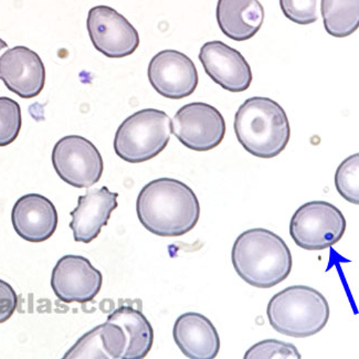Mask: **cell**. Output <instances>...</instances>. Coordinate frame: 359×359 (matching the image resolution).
Here are the masks:
<instances>
[{"mask_svg":"<svg viewBox=\"0 0 359 359\" xmlns=\"http://www.w3.org/2000/svg\"><path fill=\"white\" fill-rule=\"evenodd\" d=\"M284 16L297 25H311L318 19V0H280Z\"/></svg>","mask_w":359,"mask_h":359,"instance_id":"cell-24","label":"cell"},{"mask_svg":"<svg viewBox=\"0 0 359 359\" xmlns=\"http://www.w3.org/2000/svg\"><path fill=\"white\" fill-rule=\"evenodd\" d=\"M13 229L29 243H43L57 228V211L53 201L39 194L19 198L11 211Z\"/></svg>","mask_w":359,"mask_h":359,"instance_id":"cell-14","label":"cell"},{"mask_svg":"<svg viewBox=\"0 0 359 359\" xmlns=\"http://www.w3.org/2000/svg\"><path fill=\"white\" fill-rule=\"evenodd\" d=\"M199 60L209 78L232 93L249 89L252 82L250 65L238 50L224 42L209 41L201 47Z\"/></svg>","mask_w":359,"mask_h":359,"instance_id":"cell-12","label":"cell"},{"mask_svg":"<svg viewBox=\"0 0 359 359\" xmlns=\"http://www.w3.org/2000/svg\"><path fill=\"white\" fill-rule=\"evenodd\" d=\"M263 21L264 9L259 0H218L219 28L234 41H247L253 38Z\"/></svg>","mask_w":359,"mask_h":359,"instance_id":"cell-17","label":"cell"},{"mask_svg":"<svg viewBox=\"0 0 359 359\" xmlns=\"http://www.w3.org/2000/svg\"><path fill=\"white\" fill-rule=\"evenodd\" d=\"M86 28L94 48L111 59L133 55L140 46V34L133 25L109 6L90 9Z\"/></svg>","mask_w":359,"mask_h":359,"instance_id":"cell-9","label":"cell"},{"mask_svg":"<svg viewBox=\"0 0 359 359\" xmlns=\"http://www.w3.org/2000/svg\"><path fill=\"white\" fill-rule=\"evenodd\" d=\"M320 11L328 34L345 38L359 25V0H322Z\"/></svg>","mask_w":359,"mask_h":359,"instance_id":"cell-20","label":"cell"},{"mask_svg":"<svg viewBox=\"0 0 359 359\" xmlns=\"http://www.w3.org/2000/svg\"><path fill=\"white\" fill-rule=\"evenodd\" d=\"M138 220L159 237H182L195 228L201 203L194 190L174 178H158L144 186L136 201Z\"/></svg>","mask_w":359,"mask_h":359,"instance_id":"cell-1","label":"cell"},{"mask_svg":"<svg viewBox=\"0 0 359 359\" xmlns=\"http://www.w3.org/2000/svg\"><path fill=\"white\" fill-rule=\"evenodd\" d=\"M346 219L327 201H311L299 207L290 222L292 239L304 250H326L343 238Z\"/></svg>","mask_w":359,"mask_h":359,"instance_id":"cell-6","label":"cell"},{"mask_svg":"<svg viewBox=\"0 0 359 359\" xmlns=\"http://www.w3.org/2000/svg\"><path fill=\"white\" fill-rule=\"evenodd\" d=\"M232 266L245 283L271 289L287 280L293 260L287 243L268 229L247 230L234 241Z\"/></svg>","mask_w":359,"mask_h":359,"instance_id":"cell-2","label":"cell"},{"mask_svg":"<svg viewBox=\"0 0 359 359\" xmlns=\"http://www.w3.org/2000/svg\"><path fill=\"white\" fill-rule=\"evenodd\" d=\"M128 337L117 324L105 322L84 334L65 358L120 359L126 353Z\"/></svg>","mask_w":359,"mask_h":359,"instance_id":"cell-18","label":"cell"},{"mask_svg":"<svg viewBox=\"0 0 359 359\" xmlns=\"http://www.w3.org/2000/svg\"><path fill=\"white\" fill-rule=\"evenodd\" d=\"M8 48V45H7V42L4 41L1 38H0V53L3 51L4 49H7Z\"/></svg>","mask_w":359,"mask_h":359,"instance_id":"cell-26","label":"cell"},{"mask_svg":"<svg viewBox=\"0 0 359 359\" xmlns=\"http://www.w3.org/2000/svg\"><path fill=\"white\" fill-rule=\"evenodd\" d=\"M245 359H273V358H302L297 347L293 344L278 341V339H266L255 344L248 349L245 354Z\"/></svg>","mask_w":359,"mask_h":359,"instance_id":"cell-23","label":"cell"},{"mask_svg":"<svg viewBox=\"0 0 359 359\" xmlns=\"http://www.w3.org/2000/svg\"><path fill=\"white\" fill-rule=\"evenodd\" d=\"M0 80L21 99H32L45 88V65L34 50L17 46L0 57Z\"/></svg>","mask_w":359,"mask_h":359,"instance_id":"cell-13","label":"cell"},{"mask_svg":"<svg viewBox=\"0 0 359 359\" xmlns=\"http://www.w3.org/2000/svg\"><path fill=\"white\" fill-rule=\"evenodd\" d=\"M53 165L57 176L76 188L95 185L104 170L97 146L79 135L65 136L57 142L53 151Z\"/></svg>","mask_w":359,"mask_h":359,"instance_id":"cell-7","label":"cell"},{"mask_svg":"<svg viewBox=\"0 0 359 359\" xmlns=\"http://www.w3.org/2000/svg\"><path fill=\"white\" fill-rule=\"evenodd\" d=\"M117 197L118 194L109 191L105 186L79 197L78 206L70 212V228L76 243H90L97 239L118 206Z\"/></svg>","mask_w":359,"mask_h":359,"instance_id":"cell-15","label":"cell"},{"mask_svg":"<svg viewBox=\"0 0 359 359\" xmlns=\"http://www.w3.org/2000/svg\"><path fill=\"white\" fill-rule=\"evenodd\" d=\"M172 120L161 109H145L134 113L117 128L114 151L130 164H140L162 153L170 143Z\"/></svg>","mask_w":359,"mask_h":359,"instance_id":"cell-5","label":"cell"},{"mask_svg":"<svg viewBox=\"0 0 359 359\" xmlns=\"http://www.w3.org/2000/svg\"><path fill=\"white\" fill-rule=\"evenodd\" d=\"M336 189L339 195L353 205L359 203V155L354 154L345 159L335 174Z\"/></svg>","mask_w":359,"mask_h":359,"instance_id":"cell-21","label":"cell"},{"mask_svg":"<svg viewBox=\"0 0 359 359\" xmlns=\"http://www.w3.org/2000/svg\"><path fill=\"white\" fill-rule=\"evenodd\" d=\"M174 341L190 359H214L220 351V337L214 324L201 313L180 315L172 330Z\"/></svg>","mask_w":359,"mask_h":359,"instance_id":"cell-16","label":"cell"},{"mask_svg":"<svg viewBox=\"0 0 359 359\" xmlns=\"http://www.w3.org/2000/svg\"><path fill=\"white\" fill-rule=\"evenodd\" d=\"M149 80L157 93L167 99L189 97L197 89L195 63L177 50H163L154 55L149 65Z\"/></svg>","mask_w":359,"mask_h":359,"instance_id":"cell-11","label":"cell"},{"mask_svg":"<svg viewBox=\"0 0 359 359\" xmlns=\"http://www.w3.org/2000/svg\"><path fill=\"white\" fill-rule=\"evenodd\" d=\"M266 315L274 331L294 339H305L325 327L330 305L318 290L293 285L272 297Z\"/></svg>","mask_w":359,"mask_h":359,"instance_id":"cell-4","label":"cell"},{"mask_svg":"<svg viewBox=\"0 0 359 359\" xmlns=\"http://www.w3.org/2000/svg\"><path fill=\"white\" fill-rule=\"evenodd\" d=\"M107 322L123 328L128 337L124 359H143L153 347L154 330L140 307L132 304H121L107 316Z\"/></svg>","mask_w":359,"mask_h":359,"instance_id":"cell-19","label":"cell"},{"mask_svg":"<svg viewBox=\"0 0 359 359\" xmlns=\"http://www.w3.org/2000/svg\"><path fill=\"white\" fill-rule=\"evenodd\" d=\"M18 295L11 284L0 278V324L5 323L16 312Z\"/></svg>","mask_w":359,"mask_h":359,"instance_id":"cell-25","label":"cell"},{"mask_svg":"<svg viewBox=\"0 0 359 359\" xmlns=\"http://www.w3.org/2000/svg\"><path fill=\"white\" fill-rule=\"evenodd\" d=\"M22 126L21 109L18 102L0 97V147L16 141Z\"/></svg>","mask_w":359,"mask_h":359,"instance_id":"cell-22","label":"cell"},{"mask_svg":"<svg viewBox=\"0 0 359 359\" xmlns=\"http://www.w3.org/2000/svg\"><path fill=\"white\" fill-rule=\"evenodd\" d=\"M234 133L248 153L259 158H273L289 144L291 128L278 102L253 97L245 100L236 113Z\"/></svg>","mask_w":359,"mask_h":359,"instance_id":"cell-3","label":"cell"},{"mask_svg":"<svg viewBox=\"0 0 359 359\" xmlns=\"http://www.w3.org/2000/svg\"><path fill=\"white\" fill-rule=\"evenodd\" d=\"M172 133L187 149L208 151L226 135V121L212 105L194 102L178 109L172 120Z\"/></svg>","mask_w":359,"mask_h":359,"instance_id":"cell-8","label":"cell"},{"mask_svg":"<svg viewBox=\"0 0 359 359\" xmlns=\"http://www.w3.org/2000/svg\"><path fill=\"white\" fill-rule=\"evenodd\" d=\"M103 276L81 255H65L57 261L51 276V287L63 303L91 302L99 294Z\"/></svg>","mask_w":359,"mask_h":359,"instance_id":"cell-10","label":"cell"}]
</instances>
